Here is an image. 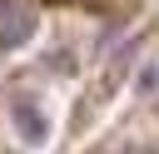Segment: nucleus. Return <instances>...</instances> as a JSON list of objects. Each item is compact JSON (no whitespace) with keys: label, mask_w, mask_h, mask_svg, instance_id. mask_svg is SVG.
<instances>
[{"label":"nucleus","mask_w":159,"mask_h":154,"mask_svg":"<svg viewBox=\"0 0 159 154\" xmlns=\"http://www.w3.org/2000/svg\"><path fill=\"white\" fill-rule=\"evenodd\" d=\"M15 129H20L30 144H40V139H45V119H40V109H35V104H15Z\"/></svg>","instance_id":"nucleus-2"},{"label":"nucleus","mask_w":159,"mask_h":154,"mask_svg":"<svg viewBox=\"0 0 159 154\" xmlns=\"http://www.w3.org/2000/svg\"><path fill=\"white\" fill-rule=\"evenodd\" d=\"M35 30H40V10L30 0H0V50L30 45Z\"/></svg>","instance_id":"nucleus-1"}]
</instances>
